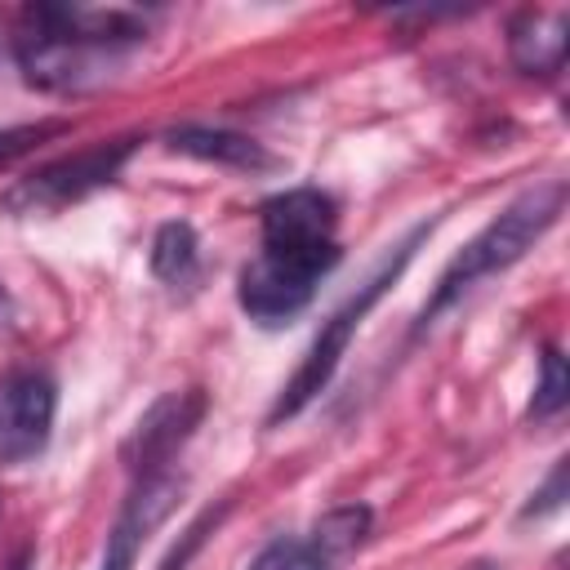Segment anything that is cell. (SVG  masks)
Returning a JSON list of instances; mask_svg holds the SVG:
<instances>
[{
    "instance_id": "obj_1",
    "label": "cell",
    "mask_w": 570,
    "mask_h": 570,
    "mask_svg": "<svg viewBox=\"0 0 570 570\" xmlns=\"http://www.w3.org/2000/svg\"><path fill=\"white\" fill-rule=\"evenodd\" d=\"M147 36L142 18L125 9H80V4H31L18 18V62L40 89H89L129 45Z\"/></svg>"
},
{
    "instance_id": "obj_2",
    "label": "cell",
    "mask_w": 570,
    "mask_h": 570,
    "mask_svg": "<svg viewBox=\"0 0 570 570\" xmlns=\"http://www.w3.org/2000/svg\"><path fill=\"white\" fill-rule=\"evenodd\" d=\"M561 209H566V183H561V178L521 191L494 223H485V227L450 258V267L441 272L432 298H428L423 312H419V330L432 325L450 303H459L476 281H485V276L512 267L517 258H525V249H534V240L561 218Z\"/></svg>"
},
{
    "instance_id": "obj_3",
    "label": "cell",
    "mask_w": 570,
    "mask_h": 570,
    "mask_svg": "<svg viewBox=\"0 0 570 570\" xmlns=\"http://www.w3.org/2000/svg\"><path fill=\"white\" fill-rule=\"evenodd\" d=\"M432 232V223H419L383 263H379V272L365 281V285H356V294L321 325V334H316V343L307 347V356H303V365L294 370V379L281 387V396H276V405H272V414H267V423L276 428L281 419H294L307 401H316L321 392H325V383L334 379V370H338V361H343V352H347V343H352V334L361 330V321H365V312L383 298V289L405 272V263L414 258V245L423 240Z\"/></svg>"
},
{
    "instance_id": "obj_4",
    "label": "cell",
    "mask_w": 570,
    "mask_h": 570,
    "mask_svg": "<svg viewBox=\"0 0 570 570\" xmlns=\"http://www.w3.org/2000/svg\"><path fill=\"white\" fill-rule=\"evenodd\" d=\"M338 263V245L334 249H272L263 245L245 267H240V285L236 298L240 307L263 321V325H281L289 316H298L312 294L316 281Z\"/></svg>"
},
{
    "instance_id": "obj_5",
    "label": "cell",
    "mask_w": 570,
    "mask_h": 570,
    "mask_svg": "<svg viewBox=\"0 0 570 570\" xmlns=\"http://www.w3.org/2000/svg\"><path fill=\"white\" fill-rule=\"evenodd\" d=\"M129 151H134V138H116V142H102V147H89V151L49 160L45 169H36L31 178H22L4 196V209H13V214H45V209L76 205L89 191L107 187L120 174V165L129 160Z\"/></svg>"
},
{
    "instance_id": "obj_6",
    "label": "cell",
    "mask_w": 570,
    "mask_h": 570,
    "mask_svg": "<svg viewBox=\"0 0 570 570\" xmlns=\"http://www.w3.org/2000/svg\"><path fill=\"white\" fill-rule=\"evenodd\" d=\"M58 387L40 370H18L0 383V468L27 463L49 445Z\"/></svg>"
},
{
    "instance_id": "obj_7",
    "label": "cell",
    "mask_w": 570,
    "mask_h": 570,
    "mask_svg": "<svg viewBox=\"0 0 570 570\" xmlns=\"http://www.w3.org/2000/svg\"><path fill=\"white\" fill-rule=\"evenodd\" d=\"M205 419V392L187 387V392H165L129 432L125 441V468L134 476H156L169 472L174 454L187 445V436L200 428Z\"/></svg>"
},
{
    "instance_id": "obj_8",
    "label": "cell",
    "mask_w": 570,
    "mask_h": 570,
    "mask_svg": "<svg viewBox=\"0 0 570 570\" xmlns=\"http://www.w3.org/2000/svg\"><path fill=\"white\" fill-rule=\"evenodd\" d=\"M183 494V476L178 472H156V476H134V490L129 499L120 503V517L116 525L107 530V543H102V561L98 570H134L138 561V548L147 543V534L174 512Z\"/></svg>"
},
{
    "instance_id": "obj_9",
    "label": "cell",
    "mask_w": 570,
    "mask_h": 570,
    "mask_svg": "<svg viewBox=\"0 0 570 570\" xmlns=\"http://www.w3.org/2000/svg\"><path fill=\"white\" fill-rule=\"evenodd\" d=\"M334 200L316 187L281 191L263 205V245L272 249H334Z\"/></svg>"
},
{
    "instance_id": "obj_10",
    "label": "cell",
    "mask_w": 570,
    "mask_h": 570,
    "mask_svg": "<svg viewBox=\"0 0 570 570\" xmlns=\"http://www.w3.org/2000/svg\"><path fill=\"white\" fill-rule=\"evenodd\" d=\"M570 49V13L566 9H521L508 22V58L525 76H557Z\"/></svg>"
},
{
    "instance_id": "obj_11",
    "label": "cell",
    "mask_w": 570,
    "mask_h": 570,
    "mask_svg": "<svg viewBox=\"0 0 570 570\" xmlns=\"http://www.w3.org/2000/svg\"><path fill=\"white\" fill-rule=\"evenodd\" d=\"M174 151L183 156H196V160H214V165H227V169H267L272 156L245 138V134H227V129H205V125H183L165 138Z\"/></svg>"
},
{
    "instance_id": "obj_12",
    "label": "cell",
    "mask_w": 570,
    "mask_h": 570,
    "mask_svg": "<svg viewBox=\"0 0 570 570\" xmlns=\"http://www.w3.org/2000/svg\"><path fill=\"white\" fill-rule=\"evenodd\" d=\"M196 263H200V245H196V232L187 223H165L151 240V272L169 285H183L196 276Z\"/></svg>"
},
{
    "instance_id": "obj_13",
    "label": "cell",
    "mask_w": 570,
    "mask_h": 570,
    "mask_svg": "<svg viewBox=\"0 0 570 570\" xmlns=\"http://www.w3.org/2000/svg\"><path fill=\"white\" fill-rule=\"evenodd\" d=\"M365 534H370V508H361V503H347V508L325 512V517L316 521V530H312V539H316L334 561L347 557L352 548H361Z\"/></svg>"
},
{
    "instance_id": "obj_14",
    "label": "cell",
    "mask_w": 570,
    "mask_h": 570,
    "mask_svg": "<svg viewBox=\"0 0 570 570\" xmlns=\"http://www.w3.org/2000/svg\"><path fill=\"white\" fill-rule=\"evenodd\" d=\"M249 570H334V557L316 539H272Z\"/></svg>"
},
{
    "instance_id": "obj_15",
    "label": "cell",
    "mask_w": 570,
    "mask_h": 570,
    "mask_svg": "<svg viewBox=\"0 0 570 570\" xmlns=\"http://www.w3.org/2000/svg\"><path fill=\"white\" fill-rule=\"evenodd\" d=\"M566 396H570V370H566L561 352L548 347V352H543V379H539L534 401H530V419H552V414H561Z\"/></svg>"
},
{
    "instance_id": "obj_16",
    "label": "cell",
    "mask_w": 570,
    "mask_h": 570,
    "mask_svg": "<svg viewBox=\"0 0 570 570\" xmlns=\"http://www.w3.org/2000/svg\"><path fill=\"white\" fill-rule=\"evenodd\" d=\"M209 525H218V512H205V517H200V521H196V525L183 534V543H178V548L165 557V566H160V570H183V566L191 561V552L205 543V530H209Z\"/></svg>"
},
{
    "instance_id": "obj_17",
    "label": "cell",
    "mask_w": 570,
    "mask_h": 570,
    "mask_svg": "<svg viewBox=\"0 0 570 570\" xmlns=\"http://www.w3.org/2000/svg\"><path fill=\"white\" fill-rule=\"evenodd\" d=\"M561 494H566V463H557L552 468V476H548V485L534 494V503L525 508V517H543V512H552V508H561Z\"/></svg>"
},
{
    "instance_id": "obj_18",
    "label": "cell",
    "mask_w": 570,
    "mask_h": 570,
    "mask_svg": "<svg viewBox=\"0 0 570 570\" xmlns=\"http://www.w3.org/2000/svg\"><path fill=\"white\" fill-rule=\"evenodd\" d=\"M27 138H36V129H13V134H0V160H4V156H13V151H22V147H27Z\"/></svg>"
},
{
    "instance_id": "obj_19",
    "label": "cell",
    "mask_w": 570,
    "mask_h": 570,
    "mask_svg": "<svg viewBox=\"0 0 570 570\" xmlns=\"http://www.w3.org/2000/svg\"><path fill=\"white\" fill-rule=\"evenodd\" d=\"M9 312H13V307H9V294H4V289H0V325H4V321H9Z\"/></svg>"
},
{
    "instance_id": "obj_20",
    "label": "cell",
    "mask_w": 570,
    "mask_h": 570,
    "mask_svg": "<svg viewBox=\"0 0 570 570\" xmlns=\"http://www.w3.org/2000/svg\"><path fill=\"white\" fill-rule=\"evenodd\" d=\"M9 570H27V557H18V561H13V566H9Z\"/></svg>"
}]
</instances>
